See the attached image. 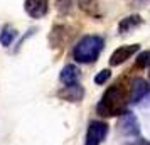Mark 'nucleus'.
<instances>
[{
    "label": "nucleus",
    "instance_id": "f257e3e1",
    "mask_svg": "<svg viewBox=\"0 0 150 145\" xmlns=\"http://www.w3.org/2000/svg\"><path fill=\"white\" fill-rule=\"evenodd\" d=\"M96 111L101 117H115L125 113V93L120 84H113L105 91Z\"/></svg>",
    "mask_w": 150,
    "mask_h": 145
},
{
    "label": "nucleus",
    "instance_id": "f03ea898",
    "mask_svg": "<svg viewBox=\"0 0 150 145\" xmlns=\"http://www.w3.org/2000/svg\"><path fill=\"white\" fill-rule=\"evenodd\" d=\"M103 49V39L98 35H86L81 41L76 44L74 51H73V57L78 62L88 64V62H95L98 56Z\"/></svg>",
    "mask_w": 150,
    "mask_h": 145
},
{
    "label": "nucleus",
    "instance_id": "7ed1b4c3",
    "mask_svg": "<svg viewBox=\"0 0 150 145\" xmlns=\"http://www.w3.org/2000/svg\"><path fill=\"white\" fill-rule=\"evenodd\" d=\"M108 133V127L103 122H91L88 128V133H86V144L84 145H100L103 138L106 137Z\"/></svg>",
    "mask_w": 150,
    "mask_h": 145
},
{
    "label": "nucleus",
    "instance_id": "20e7f679",
    "mask_svg": "<svg viewBox=\"0 0 150 145\" xmlns=\"http://www.w3.org/2000/svg\"><path fill=\"white\" fill-rule=\"evenodd\" d=\"M140 49L138 44H128V46H120L118 49L113 51V54L110 57V64L111 66H120L122 62H125L127 59H130Z\"/></svg>",
    "mask_w": 150,
    "mask_h": 145
},
{
    "label": "nucleus",
    "instance_id": "39448f33",
    "mask_svg": "<svg viewBox=\"0 0 150 145\" xmlns=\"http://www.w3.org/2000/svg\"><path fill=\"white\" fill-rule=\"evenodd\" d=\"M150 93V84L143 79V78H135L132 83V91H130V101L132 103H138L140 100L147 96Z\"/></svg>",
    "mask_w": 150,
    "mask_h": 145
},
{
    "label": "nucleus",
    "instance_id": "423d86ee",
    "mask_svg": "<svg viewBox=\"0 0 150 145\" xmlns=\"http://www.w3.org/2000/svg\"><path fill=\"white\" fill-rule=\"evenodd\" d=\"M47 7H49V0H25V4H24L25 12L34 19L44 17L47 14Z\"/></svg>",
    "mask_w": 150,
    "mask_h": 145
},
{
    "label": "nucleus",
    "instance_id": "0eeeda50",
    "mask_svg": "<svg viewBox=\"0 0 150 145\" xmlns=\"http://www.w3.org/2000/svg\"><path fill=\"white\" fill-rule=\"evenodd\" d=\"M120 130L125 135H138V132H140L138 122L132 113H123L122 120H120Z\"/></svg>",
    "mask_w": 150,
    "mask_h": 145
},
{
    "label": "nucleus",
    "instance_id": "6e6552de",
    "mask_svg": "<svg viewBox=\"0 0 150 145\" xmlns=\"http://www.w3.org/2000/svg\"><path fill=\"white\" fill-rule=\"evenodd\" d=\"M78 76H79V69L76 68L74 64H68V66L62 68L61 74H59V79H61L62 84L71 86V84L78 83Z\"/></svg>",
    "mask_w": 150,
    "mask_h": 145
},
{
    "label": "nucleus",
    "instance_id": "1a4fd4ad",
    "mask_svg": "<svg viewBox=\"0 0 150 145\" xmlns=\"http://www.w3.org/2000/svg\"><path fill=\"white\" fill-rule=\"evenodd\" d=\"M59 96L61 98H66L69 101H78V100H81L83 96V90L76 84H71V86H64V90L59 93Z\"/></svg>",
    "mask_w": 150,
    "mask_h": 145
},
{
    "label": "nucleus",
    "instance_id": "9d476101",
    "mask_svg": "<svg viewBox=\"0 0 150 145\" xmlns=\"http://www.w3.org/2000/svg\"><path fill=\"white\" fill-rule=\"evenodd\" d=\"M140 24H142V17H140V15H130V17H125V19L120 22L118 30H120V32H128L132 29L138 27Z\"/></svg>",
    "mask_w": 150,
    "mask_h": 145
},
{
    "label": "nucleus",
    "instance_id": "9b49d317",
    "mask_svg": "<svg viewBox=\"0 0 150 145\" xmlns=\"http://www.w3.org/2000/svg\"><path fill=\"white\" fill-rule=\"evenodd\" d=\"M15 35H17V32H15L14 29L4 27V30L0 32V44L5 46V47H8V46L12 44V41L15 39Z\"/></svg>",
    "mask_w": 150,
    "mask_h": 145
},
{
    "label": "nucleus",
    "instance_id": "f8f14e48",
    "mask_svg": "<svg viewBox=\"0 0 150 145\" xmlns=\"http://www.w3.org/2000/svg\"><path fill=\"white\" fill-rule=\"evenodd\" d=\"M135 66L138 69H143V68H147V66H150V51H143V52L138 54V57H137V61H135Z\"/></svg>",
    "mask_w": 150,
    "mask_h": 145
},
{
    "label": "nucleus",
    "instance_id": "ddd939ff",
    "mask_svg": "<svg viewBox=\"0 0 150 145\" xmlns=\"http://www.w3.org/2000/svg\"><path fill=\"white\" fill-rule=\"evenodd\" d=\"M71 5H73V0H56V8L61 14H68L71 10Z\"/></svg>",
    "mask_w": 150,
    "mask_h": 145
},
{
    "label": "nucleus",
    "instance_id": "4468645a",
    "mask_svg": "<svg viewBox=\"0 0 150 145\" xmlns=\"http://www.w3.org/2000/svg\"><path fill=\"white\" fill-rule=\"evenodd\" d=\"M110 76H111V71H110V69H103V71H100V73L96 74L95 83H96V84H103V83H106V81L110 79Z\"/></svg>",
    "mask_w": 150,
    "mask_h": 145
}]
</instances>
